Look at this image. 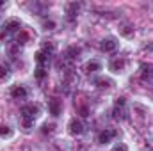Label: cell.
Returning a JSON list of instances; mask_svg holds the SVG:
<instances>
[{"instance_id":"ac0fdd59","label":"cell","mask_w":153,"mask_h":151,"mask_svg":"<svg viewBox=\"0 0 153 151\" xmlns=\"http://www.w3.org/2000/svg\"><path fill=\"white\" fill-rule=\"evenodd\" d=\"M11 76V68L5 62H0V80H7Z\"/></svg>"},{"instance_id":"4fadbf2b","label":"cell","mask_w":153,"mask_h":151,"mask_svg":"<svg viewBox=\"0 0 153 151\" xmlns=\"http://www.w3.org/2000/svg\"><path fill=\"white\" fill-rule=\"evenodd\" d=\"M34 59H36L38 66H41V68H46V66H48V62H50V55H48V53H45V52H41V50L34 55Z\"/></svg>"},{"instance_id":"7c38bea8","label":"cell","mask_w":153,"mask_h":151,"mask_svg":"<svg viewBox=\"0 0 153 151\" xmlns=\"http://www.w3.org/2000/svg\"><path fill=\"white\" fill-rule=\"evenodd\" d=\"M100 70H102V62H100V61H89V62H85V66H84V71H85L87 75L96 73V71H100Z\"/></svg>"},{"instance_id":"cb8c5ba5","label":"cell","mask_w":153,"mask_h":151,"mask_svg":"<svg viewBox=\"0 0 153 151\" xmlns=\"http://www.w3.org/2000/svg\"><path fill=\"white\" fill-rule=\"evenodd\" d=\"M52 132H53V124L45 123V124H43V133H52Z\"/></svg>"},{"instance_id":"2e32d148","label":"cell","mask_w":153,"mask_h":151,"mask_svg":"<svg viewBox=\"0 0 153 151\" xmlns=\"http://www.w3.org/2000/svg\"><path fill=\"white\" fill-rule=\"evenodd\" d=\"M112 117H114V119H119V121L126 119V117H128V115H126V109H125V107H114Z\"/></svg>"},{"instance_id":"52a82bcc","label":"cell","mask_w":153,"mask_h":151,"mask_svg":"<svg viewBox=\"0 0 153 151\" xmlns=\"http://www.w3.org/2000/svg\"><path fill=\"white\" fill-rule=\"evenodd\" d=\"M11 98H14V100H25L27 98V87L20 85V84L13 85L11 87Z\"/></svg>"},{"instance_id":"7402d4cb","label":"cell","mask_w":153,"mask_h":151,"mask_svg":"<svg viewBox=\"0 0 153 151\" xmlns=\"http://www.w3.org/2000/svg\"><path fill=\"white\" fill-rule=\"evenodd\" d=\"M126 105V98L125 96H117L114 100V107H125Z\"/></svg>"},{"instance_id":"d6986e66","label":"cell","mask_w":153,"mask_h":151,"mask_svg":"<svg viewBox=\"0 0 153 151\" xmlns=\"http://www.w3.org/2000/svg\"><path fill=\"white\" fill-rule=\"evenodd\" d=\"M13 135V128H9L7 124H0V137H11Z\"/></svg>"},{"instance_id":"44dd1931","label":"cell","mask_w":153,"mask_h":151,"mask_svg":"<svg viewBox=\"0 0 153 151\" xmlns=\"http://www.w3.org/2000/svg\"><path fill=\"white\" fill-rule=\"evenodd\" d=\"M34 76H36V80H43V78L46 76V70H45V68H41V66H38V68H36V71H34Z\"/></svg>"},{"instance_id":"9c48e42d","label":"cell","mask_w":153,"mask_h":151,"mask_svg":"<svg viewBox=\"0 0 153 151\" xmlns=\"http://www.w3.org/2000/svg\"><path fill=\"white\" fill-rule=\"evenodd\" d=\"M80 9H82V4H80V2H70V4H66V14H68V20H75L76 14L80 13Z\"/></svg>"},{"instance_id":"30bf717a","label":"cell","mask_w":153,"mask_h":151,"mask_svg":"<svg viewBox=\"0 0 153 151\" xmlns=\"http://www.w3.org/2000/svg\"><path fill=\"white\" fill-rule=\"evenodd\" d=\"M48 110H50V114H52L53 117H57V115L61 114V110H62V105H61V101H59L57 98H52V100L48 101Z\"/></svg>"},{"instance_id":"6da1fadb","label":"cell","mask_w":153,"mask_h":151,"mask_svg":"<svg viewBox=\"0 0 153 151\" xmlns=\"http://www.w3.org/2000/svg\"><path fill=\"white\" fill-rule=\"evenodd\" d=\"M20 115H22V121H29V123H34V119L39 115V107L34 103H29V105H23L20 109Z\"/></svg>"},{"instance_id":"603a6c76","label":"cell","mask_w":153,"mask_h":151,"mask_svg":"<svg viewBox=\"0 0 153 151\" xmlns=\"http://www.w3.org/2000/svg\"><path fill=\"white\" fill-rule=\"evenodd\" d=\"M112 151H128V146L123 144V142H117L114 148H112Z\"/></svg>"},{"instance_id":"ffe728a7","label":"cell","mask_w":153,"mask_h":151,"mask_svg":"<svg viewBox=\"0 0 153 151\" xmlns=\"http://www.w3.org/2000/svg\"><path fill=\"white\" fill-rule=\"evenodd\" d=\"M55 27H57V23L53 20H43V29L45 30H53Z\"/></svg>"},{"instance_id":"e0dca14e","label":"cell","mask_w":153,"mask_h":151,"mask_svg":"<svg viewBox=\"0 0 153 151\" xmlns=\"http://www.w3.org/2000/svg\"><path fill=\"white\" fill-rule=\"evenodd\" d=\"M41 52H45V53L52 55V53L55 52V44H53L52 41H43V43H41Z\"/></svg>"},{"instance_id":"3957f363","label":"cell","mask_w":153,"mask_h":151,"mask_svg":"<svg viewBox=\"0 0 153 151\" xmlns=\"http://www.w3.org/2000/svg\"><path fill=\"white\" fill-rule=\"evenodd\" d=\"M68 132L71 133V135H82L84 132H85V126H84V123H82V119H78V117H73L70 123H68Z\"/></svg>"},{"instance_id":"d4e9b609","label":"cell","mask_w":153,"mask_h":151,"mask_svg":"<svg viewBox=\"0 0 153 151\" xmlns=\"http://www.w3.org/2000/svg\"><path fill=\"white\" fill-rule=\"evenodd\" d=\"M9 52H11V55H16V53L20 52V44H18V43H14V44L11 46V50H9Z\"/></svg>"},{"instance_id":"5bb4252c","label":"cell","mask_w":153,"mask_h":151,"mask_svg":"<svg viewBox=\"0 0 153 151\" xmlns=\"http://www.w3.org/2000/svg\"><path fill=\"white\" fill-rule=\"evenodd\" d=\"M141 76H143L144 80L152 78L153 76V64H150V62H143V64H141Z\"/></svg>"},{"instance_id":"5b68a950","label":"cell","mask_w":153,"mask_h":151,"mask_svg":"<svg viewBox=\"0 0 153 151\" xmlns=\"http://www.w3.org/2000/svg\"><path fill=\"white\" fill-rule=\"evenodd\" d=\"M116 135H117V132L116 130H111V128H105V130H102L100 133H98V137H96V141H98V144H109L112 139H114Z\"/></svg>"},{"instance_id":"9a60e30c","label":"cell","mask_w":153,"mask_h":151,"mask_svg":"<svg viewBox=\"0 0 153 151\" xmlns=\"http://www.w3.org/2000/svg\"><path fill=\"white\" fill-rule=\"evenodd\" d=\"M94 85H98L100 89H109L112 85V80L105 78V76H98V78H94Z\"/></svg>"},{"instance_id":"8992f818","label":"cell","mask_w":153,"mask_h":151,"mask_svg":"<svg viewBox=\"0 0 153 151\" xmlns=\"http://www.w3.org/2000/svg\"><path fill=\"white\" fill-rule=\"evenodd\" d=\"M20 29H22L20 20H18V18H9V20H5V23H4V30H2V32L11 34V32H18Z\"/></svg>"},{"instance_id":"8fae6325","label":"cell","mask_w":153,"mask_h":151,"mask_svg":"<svg viewBox=\"0 0 153 151\" xmlns=\"http://www.w3.org/2000/svg\"><path fill=\"white\" fill-rule=\"evenodd\" d=\"M119 34H121L123 38H132V36L135 34V29H134V25H130V23H119Z\"/></svg>"},{"instance_id":"277c9868","label":"cell","mask_w":153,"mask_h":151,"mask_svg":"<svg viewBox=\"0 0 153 151\" xmlns=\"http://www.w3.org/2000/svg\"><path fill=\"white\" fill-rule=\"evenodd\" d=\"M117 46H119V43H117L116 38H105V39L100 41V50L105 52V53H112V52H116Z\"/></svg>"},{"instance_id":"7a4b0ae2","label":"cell","mask_w":153,"mask_h":151,"mask_svg":"<svg viewBox=\"0 0 153 151\" xmlns=\"http://www.w3.org/2000/svg\"><path fill=\"white\" fill-rule=\"evenodd\" d=\"M126 68V59L125 57H112L109 61V71L112 73H123Z\"/></svg>"},{"instance_id":"484cf974","label":"cell","mask_w":153,"mask_h":151,"mask_svg":"<svg viewBox=\"0 0 153 151\" xmlns=\"http://www.w3.org/2000/svg\"><path fill=\"white\" fill-rule=\"evenodd\" d=\"M5 5H7V4H5L4 0H0V7H5Z\"/></svg>"},{"instance_id":"ba28073f","label":"cell","mask_w":153,"mask_h":151,"mask_svg":"<svg viewBox=\"0 0 153 151\" xmlns=\"http://www.w3.org/2000/svg\"><path fill=\"white\" fill-rule=\"evenodd\" d=\"M80 52H82V50H80L78 46H68L62 59H64L66 62H73V61H76V59L80 57Z\"/></svg>"}]
</instances>
